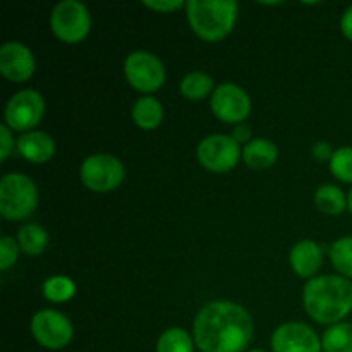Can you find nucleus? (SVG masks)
<instances>
[{"label":"nucleus","instance_id":"7ed1b4c3","mask_svg":"<svg viewBox=\"0 0 352 352\" xmlns=\"http://www.w3.org/2000/svg\"><path fill=\"white\" fill-rule=\"evenodd\" d=\"M234 0H188L186 16L191 30L205 41H220L234 30L237 19Z\"/></svg>","mask_w":352,"mask_h":352},{"label":"nucleus","instance_id":"f03ea898","mask_svg":"<svg viewBox=\"0 0 352 352\" xmlns=\"http://www.w3.org/2000/svg\"><path fill=\"white\" fill-rule=\"evenodd\" d=\"M302 306L315 322L337 325L352 311V280L342 275L313 277L302 289Z\"/></svg>","mask_w":352,"mask_h":352},{"label":"nucleus","instance_id":"a211bd4d","mask_svg":"<svg viewBox=\"0 0 352 352\" xmlns=\"http://www.w3.org/2000/svg\"><path fill=\"white\" fill-rule=\"evenodd\" d=\"M17 244L21 251L30 256H38L43 253L48 246V234L38 223H26L17 232Z\"/></svg>","mask_w":352,"mask_h":352},{"label":"nucleus","instance_id":"c85d7f7f","mask_svg":"<svg viewBox=\"0 0 352 352\" xmlns=\"http://www.w3.org/2000/svg\"><path fill=\"white\" fill-rule=\"evenodd\" d=\"M333 153H336V150H332V146H330L329 143H325V141L316 143L315 146H313V157L320 162H327V160L330 162L332 160Z\"/></svg>","mask_w":352,"mask_h":352},{"label":"nucleus","instance_id":"393cba45","mask_svg":"<svg viewBox=\"0 0 352 352\" xmlns=\"http://www.w3.org/2000/svg\"><path fill=\"white\" fill-rule=\"evenodd\" d=\"M330 170L339 181L352 184V146H342L336 150L330 160Z\"/></svg>","mask_w":352,"mask_h":352},{"label":"nucleus","instance_id":"6e6552de","mask_svg":"<svg viewBox=\"0 0 352 352\" xmlns=\"http://www.w3.org/2000/svg\"><path fill=\"white\" fill-rule=\"evenodd\" d=\"M196 155L206 170L223 174L236 167L243 157V150L230 134H212L198 144Z\"/></svg>","mask_w":352,"mask_h":352},{"label":"nucleus","instance_id":"0eeeda50","mask_svg":"<svg viewBox=\"0 0 352 352\" xmlns=\"http://www.w3.org/2000/svg\"><path fill=\"white\" fill-rule=\"evenodd\" d=\"M127 82L141 93H153L165 82V67L160 58L146 50L129 54L124 62Z\"/></svg>","mask_w":352,"mask_h":352},{"label":"nucleus","instance_id":"2f4dec72","mask_svg":"<svg viewBox=\"0 0 352 352\" xmlns=\"http://www.w3.org/2000/svg\"><path fill=\"white\" fill-rule=\"evenodd\" d=\"M347 210L352 213V189L349 191V195H347Z\"/></svg>","mask_w":352,"mask_h":352},{"label":"nucleus","instance_id":"423d86ee","mask_svg":"<svg viewBox=\"0 0 352 352\" xmlns=\"http://www.w3.org/2000/svg\"><path fill=\"white\" fill-rule=\"evenodd\" d=\"M79 175L82 184L91 191L110 192L122 184L126 170L122 162L113 155L96 153L82 162Z\"/></svg>","mask_w":352,"mask_h":352},{"label":"nucleus","instance_id":"2eb2a0df","mask_svg":"<svg viewBox=\"0 0 352 352\" xmlns=\"http://www.w3.org/2000/svg\"><path fill=\"white\" fill-rule=\"evenodd\" d=\"M17 151L31 164H45L55 155V143L47 133L30 131L17 138Z\"/></svg>","mask_w":352,"mask_h":352},{"label":"nucleus","instance_id":"1a4fd4ad","mask_svg":"<svg viewBox=\"0 0 352 352\" xmlns=\"http://www.w3.org/2000/svg\"><path fill=\"white\" fill-rule=\"evenodd\" d=\"M31 333L41 347L50 351L64 349L71 344L74 329L65 315L55 309H41L31 320Z\"/></svg>","mask_w":352,"mask_h":352},{"label":"nucleus","instance_id":"dca6fc26","mask_svg":"<svg viewBox=\"0 0 352 352\" xmlns=\"http://www.w3.org/2000/svg\"><path fill=\"white\" fill-rule=\"evenodd\" d=\"M278 150L270 140L258 138V140L250 141L243 148V160L248 167L251 168H268L277 162Z\"/></svg>","mask_w":352,"mask_h":352},{"label":"nucleus","instance_id":"9d476101","mask_svg":"<svg viewBox=\"0 0 352 352\" xmlns=\"http://www.w3.org/2000/svg\"><path fill=\"white\" fill-rule=\"evenodd\" d=\"M45 112L43 96L36 89L17 91L6 105V124L12 131L30 133L38 126Z\"/></svg>","mask_w":352,"mask_h":352},{"label":"nucleus","instance_id":"ddd939ff","mask_svg":"<svg viewBox=\"0 0 352 352\" xmlns=\"http://www.w3.org/2000/svg\"><path fill=\"white\" fill-rule=\"evenodd\" d=\"M36 62L33 52L21 41H7L0 47V72L12 82H23L33 76Z\"/></svg>","mask_w":352,"mask_h":352},{"label":"nucleus","instance_id":"4be33fe9","mask_svg":"<svg viewBox=\"0 0 352 352\" xmlns=\"http://www.w3.org/2000/svg\"><path fill=\"white\" fill-rule=\"evenodd\" d=\"M157 352H195V339L184 329L172 327L158 339Z\"/></svg>","mask_w":352,"mask_h":352},{"label":"nucleus","instance_id":"bb28decb","mask_svg":"<svg viewBox=\"0 0 352 352\" xmlns=\"http://www.w3.org/2000/svg\"><path fill=\"white\" fill-rule=\"evenodd\" d=\"M144 7L148 9L155 10V12H162V14H168L174 12V10L181 9V7H186V3L182 0H144Z\"/></svg>","mask_w":352,"mask_h":352},{"label":"nucleus","instance_id":"20e7f679","mask_svg":"<svg viewBox=\"0 0 352 352\" xmlns=\"http://www.w3.org/2000/svg\"><path fill=\"white\" fill-rule=\"evenodd\" d=\"M38 191L26 174L12 172L0 181V213L7 220H24L36 210Z\"/></svg>","mask_w":352,"mask_h":352},{"label":"nucleus","instance_id":"aec40b11","mask_svg":"<svg viewBox=\"0 0 352 352\" xmlns=\"http://www.w3.org/2000/svg\"><path fill=\"white\" fill-rule=\"evenodd\" d=\"M213 86H215V82H213L212 76H208L206 72L201 71H195L189 72V74H186L184 78H182L181 93L184 98L198 102V100L206 98L210 93L215 91Z\"/></svg>","mask_w":352,"mask_h":352},{"label":"nucleus","instance_id":"f3484780","mask_svg":"<svg viewBox=\"0 0 352 352\" xmlns=\"http://www.w3.org/2000/svg\"><path fill=\"white\" fill-rule=\"evenodd\" d=\"M133 120L140 129H157L164 120V107L155 96H141L133 105Z\"/></svg>","mask_w":352,"mask_h":352},{"label":"nucleus","instance_id":"b1692460","mask_svg":"<svg viewBox=\"0 0 352 352\" xmlns=\"http://www.w3.org/2000/svg\"><path fill=\"white\" fill-rule=\"evenodd\" d=\"M330 261L342 277L352 280V237H340L332 244Z\"/></svg>","mask_w":352,"mask_h":352},{"label":"nucleus","instance_id":"f257e3e1","mask_svg":"<svg viewBox=\"0 0 352 352\" xmlns=\"http://www.w3.org/2000/svg\"><path fill=\"white\" fill-rule=\"evenodd\" d=\"M192 339L201 352H244L253 339V320L237 302L212 301L196 316Z\"/></svg>","mask_w":352,"mask_h":352},{"label":"nucleus","instance_id":"6ab92c4d","mask_svg":"<svg viewBox=\"0 0 352 352\" xmlns=\"http://www.w3.org/2000/svg\"><path fill=\"white\" fill-rule=\"evenodd\" d=\"M315 205L327 215H340L347 210V196L333 184H323L315 192Z\"/></svg>","mask_w":352,"mask_h":352},{"label":"nucleus","instance_id":"39448f33","mask_svg":"<svg viewBox=\"0 0 352 352\" xmlns=\"http://www.w3.org/2000/svg\"><path fill=\"white\" fill-rule=\"evenodd\" d=\"M50 28L58 40L74 45L88 36L91 16L85 3L78 0H62L52 10Z\"/></svg>","mask_w":352,"mask_h":352},{"label":"nucleus","instance_id":"5701e85b","mask_svg":"<svg viewBox=\"0 0 352 352\" xmlns=\"http://www.w3.org/2000/svg\"><path fill=\"white\" fill-rule=\"evenodd\" d=\"M41 292H43L45 299H48V301L65 302L74 298L76 284L69 277H64V275H54V277H48L43 282Z\"/></svg>","mask_w":352,"mask_h":352},{"label":"nucleus","instance_id":"7c9ffc66","mask_svg":"<svg viewBox=\"0 0 352 352\" xmlns=\"http://www.w3.org/2000/svg\"><path fill=\"white\" fill-rule=\"evenodd\" d=\"M340 30H342L344 36L352 41V6L347 7L340 17Z\"/></svg>","mask_w":352,"mask_h":352},{"label":"nucleus","instance_id":"c756f323","mask_svg":"<svg viewBox=\"0 0 352 352\" xmlns=\"http://www.w3.org/2000/svg\"><path fill=\"white\" fill-rule=\"evenodd\" d=\"M230 136L234 138V140L237 141V143H250L251 140V127L248 126V124H237V126H234L232 129V134Z\"/></svg>","mask_w":352,"mask_h":352},{"label":"nucleus","instance_id":"9b49d317","mask_svg":"<svg viewBox=\"0 0 352 352\" xmlns=\"http://www.w3.org/2000/svg\"><path fill=\"white\" fill-rule=\"evenodd\" d=\"M213 113L226 124H243L251 112V98L241 86L234 82H223L217 86L212 95Z\"/></svg>","mask_w":352,"mask_h":352},{"label":"nucleus","instance_id":"473e14b6","mask_svg":"<svg viewBox=\"0 0 352 352\" xmlns=\"http://www.w3.org/2000/svg\"><path fill=\"white\" fill-rule=\"evenodd\" d=\"M250 352H265V351H261V349H253V351H250Z\"/></svg>","mask_w":352,"mask_h":352},{"label":"nucleus","instance_id":"cd10ccee","mask_svg":"<svg viewBox=\"0 0 352 352\" xmlns=\"http://www.w3.org/2000/svg\"><path fill=\"white\" fill-rule=\"evenodd\" d=\"M14 150V138L12 129L7 124L0 126V160H7Z\"/></svg>","mask_w":352,"mask_h":352},{"label":"nucleus","instance_id":"a878e982","mask_svg":"<svg viewBox=\"0 0 352 352\" xmlns=\"http://www.w3.org/2000/svg\"><path fill=\"white\" fill-rule=\"evenodd\" d=\"M19 251L21 248L19 244H17V241H14L10 236L0 237V270H9V268L17 261Z\"/></svg>","mask_w":352,"mask_h":352},{"label":"nucleus","instance_id":"f8f14e48","mask_svg":"<svg viewBox=\"0 0 352 352\" xmlns=\"http://www.w3.org/2000/svg\"><path fill=\"white\" fill-rule=\"evenodd\" d=\"M274 352H322V340L311 327L299 322H289L272 333Z\"/></svg>","mask_w":352,"mask_h":352},{"label":"nucleus","instance_id":"412c9836","mask_svg":"<svg viewBox=\"0 0 352 352\" xmlns=\"http://www.w3.org/2000/svg\"><path fill=\"white\" fill-rule=\"evenodd\" d=\"M322 347L325 352H352V323L340 322L329 327L323 333Z\"/></svg>","mask_w":352,"mask_h":352},{"label":"nucleus","instance_id":"4468645a","mask_svg":"<svg viewBox=\"0 0 352 352\" xmlns=\"http://www.w3.org/2000/svg\"><path fill=\"white\" fill-rule=\"evenodd\" d=\"M323 260V250L320 244L315 241L302 239L292 246L291 253H289V261L294 270V274L301 278H309L311 280L315 277L316 272L322 267Z\"/></svg>","mask_w":352,"mask_h":352}]
</instances>
